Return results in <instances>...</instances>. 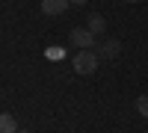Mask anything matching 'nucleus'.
<instances>
[{
    "instance_id": "obj_1",
    "label": "nucleus",
    "mask_w": 148,
    "mask_h": 133,
    "mask_svg": "<svg viewBox=\"0 0 148 133\" xmlns=\"http://www.w3.org/2000/svg\"><path fill=\"white\" fill-rule=\"evenodd\" d=\"M98 56L95 50H77V56H74V71H77V74H92V71L98 68Z\"/></svg>"
},
{
    "instance_id": "obj_2",
    "label": "nucleus",
    "mask_w": 148,
    "mask_h": 133,
    "mask_svg": "<svg viewBox=\"0 0 148 133\" xmlns=\"http://www.w3.org/2000/svg\"><path fill=\"white\" fill-rule=\"evenodd\" d=\"M68 39H71V44H77V50H92V44H95L98 35H95L89 27H74Z\"/></svg>"
},
{
    "instance_id": "obj_3",
    "label": "nucleus",
    "mask_w": 148,
    "mask_h": 133,
    "mask_svg": "<svg viewBox=\"0 0 148 133\" xmlns=\"http://www.w3.org/2000/svg\"><path fill=\"white\" fill-rule=\"evenodd\" d=\"M98 56H104V59H116L119 53H121V42L119 39H107L104 44H98V50H95Z\"/></svg>"
},
{
    "instance_id": "obj_4",
    "label": "nucleus",
    "mask_w": 148,
    "mask_h": 133,
    "mask_svg": "<svg viewBox=\"0 0 148 133\" xmlns=\"http://www.w3.org/2000/svg\"><path fill=\"white\" fill-rule=\"evenodd\" d=\"M71 6V0H42V12L45 15H62Z\"/></svg>"
},
{
    "instance_id": "obj_5",
    "label": "nucleus",
    "mask_w": 148,
    "mask_h": 133,
    "mask_svg": "<svg viewBox=\"0 0 148 133\" xmlns=\"http://www.w3.org/2000/svg\"><path fill=\"white\" fill-rule=\"evenodd\" d=\"M86 27H89L95 35H101V33L107 30V21H104V15H98V12H95V15H89V18H86Z\"/></svg>"
},
{
    "instance_id": "obj_6",
    "label": "nucleus",
    "mask_w": 148,
    "mask_h": 133,
    "mask_svg": "<svg viewBox=\"0 0 148 133\" xmlns=\"http://www.w3.org/2000/svg\"><path fill=\"white\" fill-rule=\"evenodd\" d=\"M0 133H18V121L12 113H0Z\"/></svg>"
},
{
    "instance_id": "obj_7",
    "label": "nucleus",
    "mask_w": 148,
    "mask_h": 133,
    "mask_svg": "<svg viewBox=\"0 0 148 133\" xmlns=\"http://www.w3.org/2000/svg\"><path fill=\"white\" fill-rule=\"evenodd\" d=\"M136 110H139V115L148 118V95H139V98H136Z\"/></svg>"
},
{
    "instance_id": "obj_8",
    "label": "nucleus",
    "mask_w": 148,
    "mask_h": 133,
    "mask_svg": "<svg viewBox=\"0 0 148 133\" xmlns=\"http://www.w3.org/2000/svg\"><path fill=\"white\" fill-rule=\"evenodd\" d=\"M89 0H71V6H86Z\"/></svg>"
},
{
    "instance_id": "obj_9",
    "label": "nucleus",
    "mask_w": 148,
    "mask_h": 133,
    "mask_svg": "<svg viewBox=\"0 0 148 133\" xmlns=\"http://www.w3.org/2000/svg\"><path fill=\"white\" fill-rule=\"evenodd\" d=\"M127 3H139V0H127Z\"/></svg>"
},
{
    "instance_id": "obj_10",
    "label": "nucleus",
    "mask_w": 148,
    "mask_h": 133,
    "mask_svg": "<svg viewBox=\"0 0 148 133\" xmlns=\"http://www.w3.org/2000/svg\"><path fill=\"white\" fill-rule=\"evenodd\" d=\"M18 133H30V130H18Z\"/></svg>"
}]
</instances>
